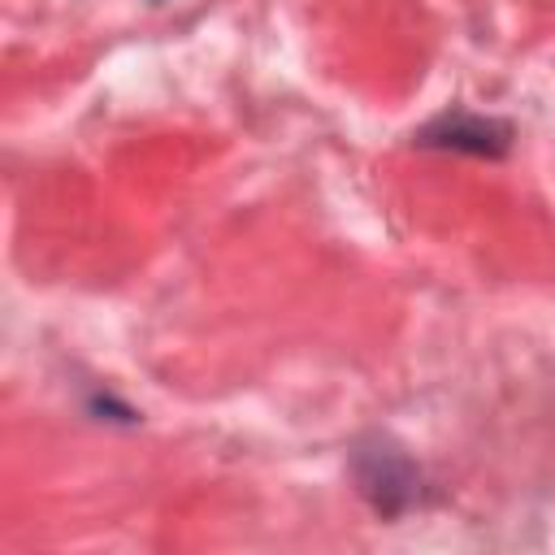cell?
Listing matches in <instances>:
<instances>
[{
  "mask_svg": "<svg viewBox=\"0 0 555 555\" xmlns=\"http://www.w3.org/2000/svg\"><path fill=\"white\" fill-rule=\"evenodd\" d=\"M356 481H360V494L373 503L377 516H399L421 494L416 464L403 451L386 447V442H373V447L356 451Z\"/></svg>",
  "mask_w": 555,
  "mask_h": 555,
  "instance_id": "cell-1",
  "label": "cell"
},
{
  "mask_svg": "<svg viewBox=\"0 0 555 555\" xmlns=\"http://www.w3.org/2000/svg\"><path fill=\"white\" fill-rule=\"evenodd\" d=\"M421 147H447V152H468V156H507L512 147V126L507 121H494V117H477V113H442L434 117L421 134H416Z\"/></svg>",
  "mask_w": 555,
  "mask_h": 555,
  "instance_id": "cell-2",
  "label": "cell"
}]
</instances>
